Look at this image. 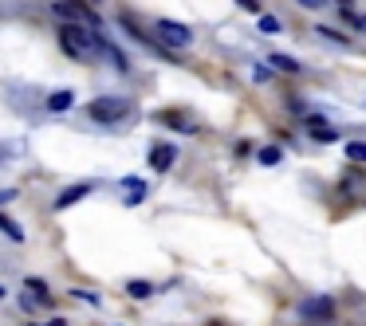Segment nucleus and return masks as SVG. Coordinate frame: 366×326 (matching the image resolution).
<instances>
[{
	"instance_id": "nucleus-28",
	"label": "nucleus",
	"mask_w": 366,
	"mask_h": 326,
	"mask_svg": "<svg viewBox=\"0 0 366 326\" xmlns=\"http://www.w3.org/2000/svg\"><path fill=\"white\" fill-rule=\"evenodd\" d=\"M91 4H103V0H91Z\"/></svg>"
},
{
	"instance_id": "nucleus-17",
	"label": "nucleus",
	"mask_w": 366,
	"mask_h": 326,
	"mask_svg": "<svg viewBox=\"0 0 366 326\" xmlns=\"http://www.w3.org/2000/svg\"><path fill=\"white\" fill-rule=\"evenodd\" d=\"M127 291H130L134 299H150V291H154V287H150V283H142V280H130Z\"/></svg>"
},
{
	"instance_id": "nucleus-20",
	"label": "nucleus",
	"mask_w": 366,
	"mask_h": 326,
	"mask_svg": "<svg viewBox=\"0 0 366 326\" xmlns=\"http://www.w3.org/2000/svg\"><path fill=\"white\" fill-rule=\"evenodd\" d=\"M343 20H347V24H350L354 31H363V28H366V24H363V20H358L354 12H350V8H343Z\"/></svg>"
},
{
	"instance_id": "nucleus-9",
	"label": "nucleus",
	"mask_w": 366,
	"mask_h": 326,
	"mask_svg": "<svg viewBox=\"0 0 366 326\" xmlns=\"http://www.w3.org/2000/svg\"><path fill=\"white\" fill-rule=\"evenodd\" d=\"M24 287H28V291L36 295V303H40V307H51V287H48L44 280H36V275H28V280H24Z\"/></svg>"
},
{
	"instance_id": "nucleus-26",
	"label": "nucleus",
	"mask_w": 366,
	"mask_h": 326,
	"mask_svg": "<svg viewBox=\"0 0 366 326\" xmlns=\"http://www.w3.org/2000/svg\"><path fill=\"white\" fill-rule=\"evenodd\" d=\"M339 4H343V8H350V0H339Z\"/></svg>"
},
{
	"instance_id": "nucleus-4",
	"label": "nucleus",
	"mask_w": 366,
	"mask_h": 326,
	"mask_svg": "<svg viewBox=\"0 0 366 326\" xmlns=\"http://www.w3.org/2000/svg\"><path fill=\"white\" fill-rule=\"evenodd\" d=\"M300 314L307 323H331L335 318V299L331 295H311L300 303Z\"/></svg>"
},
{
	"instance_id": "nucleus-7",
	"label": "nucleus",
	"mask_w": 366,
	"mask_h": 326,
	"mask_svg": "<svg viewBox=\"0 0 366 326\" xmlns=\"http://www.w3.org/2000/svg\"><path fill=\"white\" fill-rule=\"evenodd\" d=\"M174 161H177V146H170V141L154 146V154H150V169H154V173H166Z\"/></svg>"
},
{
	"instance_id": "nucleus-16",
	"label": "nucleus",
	"mask_w": 366,
	"mask_h": 326,
	"mask_svg": "<svg viewBox=\"0 0 366 326\" xmlns=\"http://www.w3.org/2000/svg\"><path fill=\"white\" fill-rule=\"evenodd\" d=\"M158 118H161V122H166V126H181V130H193V126L185 122V118H181V114H177V110H161Z\"/></svg>"
},
{
	"instance_id": "nucleus-2",
	"label": "nucleus",
	"mask_w": 366,
	"mask_h": 326,
	"mask_svg": "<svg viewBox=\"0 0 366 326\" xmlns=\"http://www.w3.org/2000/svg\"><path fill=\"white\" fill-rule=\"evenodd\" d=\"M122 114H130V98H114V94H103L83 107V118H91V122H118Z\"/></svg>"
},
{
	"instance_id": "nucleus-27",
	"label": "nucleus",
	"mask_w": 366,
	"mask_h": 326,
	"mask_svg": "<svg viewBox=\"0 0 366 326\" xmlns=\"http://www.w3.org/2000/svg\"><path fill=\"white\" fill-rule=\"evenodd\" d=\"M0 299H4V287H0Z\"/></svg>"
},
{
	"instance_id": "nucleus-23",
	"label": "nucleus",
	"mask_w": 366,
	"mask_h": 326,
	"mask_svg": "<svg viewBox=\"0 0 366 326\" xmlns=\"http://www.w3.org/2000/svg\"><path fill=\"white\" fill-rule=\"evenodd\" d=\"M300 4H307V8H323L327 0H300Z\"/></svg>"
},
{
	"instance_id": "nucleus-11",
	"label": "nucleus",
	"mask_w": 366,
	"mask_h": 326,
	"mask_svg": "<svg viewBox=\"0 0 366 326\" xmlns=\"http://www.w3.org/2000/svg\"><path fill=\"white\" fill-rule=\"evenodd\" d=\"M122 189H127V204H138L146 197V181H142V177H122Z\"/></svg>"
},
{
	"instance_id": "nucleus-24",
	"label": "nucleus",
	"mask_w": 366,
	"mask_h": 326,
	"mask_svg": "<svg viewBox=\"0 0 366 326\" xmlns=\"http://www.w3.org/2000/svg\"><path fill=\"white\" fill-rule=\"evenodd\" d=\"M240 8H248V12H256V0H237Z\"/></svg>"
},
{
	"instance_id": "nucleus-22",
	"label": "nucleus",
	"mask_w": 366,
	"mask_h": 326,
	"mask_svg": "<svg viewBox=\"0 0 366 326\" xmlns=\"http://www.w3.org/2000/svg\"><path fill=\"white\" fill-rule=\"evenodd\" d=\"M20 307H24V314H36V311H40V303H36V299H20Z\"/></svg>"
},
{
	"instance_id": "nucleus-13",
	"label": "nucleus",
	"mask_w": 366,
	"mask_h": 326,
	"mask_svg": "<svg viewBox=\"0 0 366 326\" xmlns=\"http://www.w3.org/2000/svg\"><path fill=\"white\" fill-rule=\"evenodd\" d=\"M260 165H280V161H284V150H280V146H268V150H260Z\"/></svg>"
},
{
	"instance_id": "nucleus-25",
	"label": "nucleus",
	"mask_w": 366,
	"mask_h": 326,
	"mask_svg": "<svg viewBox=\"0 0 366 326\" xmlns=\"http://www.w3.org/2000/svg\"><path fill=\"white\" fill-rule=\"evenodd\" d=\"M48 326H67V323H60V318H51V323Z\"/></svg>"
},
{
	"instance_id": "nucleus-5",
	"label": "nucleus",
	"mask_w": 366,
	"mask_h": 326,
	"mask_svg": "<svg viewBox=\"0 0 366 326\" xmlns=\"http://www.w3.org/2000/svg\"><path fill=\"white\" fill-rule=\"evenodd\" d=\"M154 28H158V36H161V44L166 47H189L193 44V31L185 28V24H177V20H158Z\"/></svg>"
},
{
	"instance_id": "nucleus-1",
	"label": "nucleus",
	"mask_w": 366,
	"mask_h": 326,
	"mask_svg": "<svg viewBox=\"0 0 366 326\" xmlns=\"http://www.w3.org/2000/svg\"><path fill=\"white\" fill-rule=\"evenodd\" d=\"M60 44L71 59H95V51H103V44L95 40V31L79 28V24H60Z\"/></svg>"
},
{
	"instance_id": "nucleus-3",
	"label": "nucleus",
	"mask_w": 366,
	"mask_h": 326,
	"mask_svg": "<svg viewBox=\"0 0 366 326\" xmlns=\"http://www.w3.org/2000/svg\"><path fill=\"white\" fill-rule=\"evenodd\" d=\"M51 8H55V16H64L67 24H79V28H87V31L103 28V20H99V16L83 4V0H55Z\"/></svg>"
},
{
	"instance_id": "nucleus-18",
	"label": "nucleus",
	"mask_w": 366,
	"mask_h": 326,
	"mask_svg": "<svg viewBox=\"0 0 366 326\" xmlns=\"http://www.w3.org/2000/svg\"><path fill=\"white\" fill-rule=\"evenodd\" d=\"M347 157L354 161V165H358V161H366V141H350V146H347Z\"/></svg>"
},
{
	"instance_id": "nucleus-19",
	"label": "nucleus",
	"mask_w": 366,
	"mask_h": 326,
	"mask_svg": "<svg viewBox=\"0 0 366 326\" xmlns=\"http://www.w3.org/2000/svg\"><path fill=\"white\" fill-rule=\"evenodd\" d=\"M280 28H284V24H280L276 16H260V31H268V36H276Z\"/></svg>"
},
{
	"instance_id": "nucleus-10",
	"label": "nucleus",
	"mask_w": 366,
	"mask_h": 326,
	"mask_svg": "<svg viewBox=\"0 0 366 326\" xmlns=\"http://www.w3.org/2000/svg\"><path fill=\"white\" fill-rule=\"evenodd\" d=\"M268 63L276 67V71H284V75H300V59H291V55H284V51H272Z\"/></svg>"
},
{
	"instance_id": "nucleus-8",
	"label": "nucleus",
	"mask_w": 366,
	"mask_h": 326,
	"mask_svg": "<svg viewBox=\"0 0 366 326\" xmlns=\"http://www.w3.org/2000/svg\"><path fill=\"white\" fill-rule=\"evenodd\" d=\"M91 189H95L91 181H75V185H67L64 193L55 197V208H60V213H64V208H71V204H75V201H83V197H87Z\"/></svg>"
},
{
	"instance_id": "nucleus-6",
	"label": "nucleus",
	"mask_w": 366,
	"mask_h": 326,
	"mask_svg": "<svg viewBox=\"0 0 366 326\" xmlns=\"http://www.w3.org/2000/svg\"><path fill=\"white\" fill-rule=\"evenodd\" d=\"M303 126H307V138H311V141H323V146L339 141V126H323V122H319V114L303 118Z\"/></svg>"
},
{
	"instance_id": "nucleus-15",
	"label": "nucleus",
	"mask_w": 366,
	"mask_h": 326,
	"mask_svg": "<svg viewBox=\"0 0 366 326\" xmlns=\"http://www.w3.org/2000/svg\"><path fill=\"white\" fill-rule=\"evenodd\" d=\"M319 36H323V40H331V44H339V47H347V36H343V31H335V28H327V24H319Z\"/></svg>"
},
{
	"instance_id": "nucleus-14",
	"label": "nucleus",
	"mask_w": 366,
	"mask_h": 326,
	"mask_svg": "<svg viewBox=\"0 0 366 326\" xmlns=\"http://www.w3.org/2000/svg\"><path fill=\"white\" fill-rule=\"evenodd\" d=\"M0 232H4V236H12L16 244H20V240H24V228H20V224H12V220L4 217V213H0Z\"/></svg>"
},
{
	"instance_id": "nucleus-12",
	"label": "nucleus",
	"mask_w": 366,
	"mask_h": 326,
	"mask_svg": "<svg viewBox=\"0 0 366 326\" xmlns=\"http://www.w3.org/2000/svg\"><path fill=\"white\" fill-rule=\"evenodd\" d=\"M71 107H75V94H71V91L48 94V110H55V114H64V110H71Z\"/></svg>"
},
{
	"instance_id": "nucleus-21",
	"label": "nucleus",
	"mask_w": 366,
	"mask_h": 326,
	"mask_svg": "<svg viewBox=\"0 0 366 326\" xmlns=\"http://www.w3.org/2000/svg\"><path fill=\"white\" fill-rule=\"evenodd\" d=\"M75 299H83V303H91V307L99 303V295H95V291H83V287H75Z\"/></svg>"
}]
</instances>
